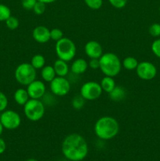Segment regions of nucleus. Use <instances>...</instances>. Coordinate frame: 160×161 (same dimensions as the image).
Masks as SVG:
<instances>
[{"instance_id": "obj_37", "label": "nucleus", "mask_w": 160, "mask_h": 161, "mask_svg": "<svg viewBox=\"0 0 160 161\" xmlns=\"http://www.w3.org/2000/svg\"><path fill=\"white\" fill-rule=\"evenodd\" d=\"M26 161H38V160H35V159H28V160H27Z\"/></svg>"}, {"instance_id": "obj_23", "label": "nucleus", "mask_w": 160, "mask_h": 161, "mask_svg": "<svg viewBox=\"0 0 160 161\" xmlns=\"http://www.w3.org/2000/svg\"><path fill=\"white\" fill-rule=\"evenodd\" d=\"M85 102H86V100L81 95H77L74 97L73 99H72V105L75 109L79 110L84 107Z\"/></svg>"}, {"instance_id": "obj_27", "label": "nucleus", "mask_w": 160, "mask_h": 161, "mask_svg": "<svg viewBox=\"0 0 160 161\" xmlns=\"http://www.w3.org/2000/svg\"><path fill=\"white\" fill-rule=\"evenodd\" d=\"M148 32L152 37H159L160 36V24L154 23L149 27Z\"/></svg>"}, {"instance_id": "obj_33", "label": "nucleus", "mask_w": 160, "mask_h": 161, "mask_svg": "<svg viewBox=\"0 0 160 161\" xmlns=\"http://www.w3.org/2000/svg\"><path fill=\"white\" fill-rule=\"evenodd\" d=\"M88 65H89L90 69H93V70L99 69H100V61H99V59H97V58H92V59L89 60Z\"/></svg>"}, {"instance_id": "obj_2", "label": "nucleus", "mask_w": 160, "mask_h": 161, "mask_svg": "<svg viewBox=\"0 0 160 161\" xmlns=\"http://www.w3.org/2000/svg\"><path fill=\"white\" fill-rule=\"evenodd\" d=\"M93 130L97 138L108 141L117 136L119 132V124L115 118L104 116L96 121Z\"/></svg>"}, {"instance_id": "obj_26", "label": "nucleus", "mask_w": 160, "mask_h": 161, "mask_svg": "<svg viewBox=\"0 0 160 161\" xmlns=\"http://www.w3.org/2000/svg\"><path fill=\"white\" fill-rule=\"evenodd\" d=\"M63 37H64V33L60 28H56L50 30V39H52V40L57 42Z\"/></svg>"}, {"instance_id": "obj_5", "label": "nucleus", "mask_w": 160, "mask_h": 161, "mask_svg": "<svg viewBox=\"0 0 160 161\" xmlns=\"http://www.w3.org/2000/svg\"><path fill=\"white\" fill-rule=\"evenodd\" d=\"M23 107L25 117L32 122L39 121L45 115V105L40 99L30 98Z\"/></svg>"}, {"instance_id": "obj_35", "label": "nucleus", "mask_w": 160, "mask_h": 161, "mask_svg": "<svg viewBox=\"0 0 160 161\" xmlns=\"http://www.w3.org/2000/svg\"><path fill=\"white\" fill-rule=\"evenodd\" d=\"M38 1L45 3V4L46 5V4H50V3H54V2H56V0H38Z\"/></svg>"}, {"instance_id": "obj_18", "label": "nucleus", "mask_w": 160, "mask_h": 161, "mask_svg": "<svg viewBox=\"0 0 160 161\" xmlns=\"http://www.w3.org/2000/svg\"><path fill=\"white\" fill-rule=\"evenodd\" d=\"M56 76L54 69L51 65H45L41 69V77L43 81L50 83Z\"/></svg>"}, {"instance_id": "obj_21", "label": "nucleus", "mask_w": 160, "mask_h": 161, "mask_svg": "<svg viewBox=\"0 0 160 161\" xmlns=\"http://www.w3.org/2000/svg\"><path fill=\"white\" fill-rule=\"evenodd\" d=\"M30 64L33 66V68L36 69V70H39L42 69L44 66L45 65V58L43 55L40 54V53H37V54L34 55L31 58V62Z\"/></svg>"}, {"instance_id": "obj_32", "label": "nucleus", "mask_w": 160, "mask_h": 161, "mask_svg": "<svg viewBox=\"0 0 160 161\" xmlns=\"http://www.w3.org/2000/svg\"><path fill=\"white\" fill-rule=\"evenodd\" d=\"M38 0H21V6L26 10H32Z\"/></svg>"}, {"instance_id": "obj_38", "label": "nucleus", "mask_w": 160, "mask_h": 161, "mask_svg": "<svg viewBox=\"0 0 160 161\" xmlns=\"http://www.w3.org/2000/svg\"><path fill=\"white\" fill-rule=\"evenodd\" d=\"M158 11H159V14H160V6H159V9H158Z\"/></svg>"}, {"instance_id": "obj_16", "label": "nucleus", "mask_w": 160, "mask_h": 161, "mask_svg": "<svg viewBox=\"0 0 160 161\" xmlns=\"http://www.w3.org/2000/svg\"><path fill=\"white\" fill-rule=\"evenodd\" d=\"M13 99L17 105L24 106L30 99V97L29 95H28L27 89L18 88L17 90H16V91L14 92L13 94Z\"/></svg>"}, {"instance_id": "obj_12", "label": "nucleus", "mask_w": 160, "mask_h": 161, "mask_svg": "<svg viewBox=\"0 0 160 161\" xmlns=\"http://www.w3.org/2000/svg\"><path fill=\"white\" fill-rule=\"evenodd\" d=\"M85 53L87 55L88 58L90 59L92 58H99L103 54V48L100 42L96 40H90L87 42L84 47Z\"/></svg>"}, {"instance_id": "obj_13", "label": "nucleus", "mask_w": 160, "mask_h": 161, "mask_svg": "<svg viewBox=\"0 0 160 161\" xmlns=\"http://www.w3.org/2000/svg\"><path fill=\"white\" fill-rule=\"evenodd\" d=\"M32 37L39 43H46L50 40V30L43 25L36 26L32 31Z\"/></svg>"}, {"instance_id": "obj_1", "label": "nucleus", "mask_w": 160, "mask_h": 161, "mask_svg": "<svg viewBox=\"0 0 160 161\" xmlns=\"http://www.w3.org/2000/svg\"><path fill=\"white\" fill-rule=\"evenodd\" d=\"M61 152L70 161H82L89 153L87 142L83 136L77 133L67 135L61 143Z\"/></svg>"}, {"instance_id": "obj_8", "label": "nucleus", "mask_w": 160, "mask_h": 161, "mask_svg": "<svg viewBox=\"0 0 160 161\" xmlns=\"http://www.w3.org/2000/svg\"><path fill=\"white\" fill-rule=\"evenodd\" d=\"M0 122L6 130H13L18 128L21 124V117L17 112L6 109L0 115Z\"/></svg>"}, {"instance_id": "obj_34", "label": "nucleus", "mask_w": 160, "mask_h": 161, "mask_svg": "<svg viewBox=\"0 0 160 161\" xmlns=\"http://www.w3.org/2000/svg\"><path fill=\"white\" fill-rule=\"evenodd\" d=\"M6 142L4 141V139L0 137V155L3 154V153L6 151Z\"/></svg>"}, {"instance_id": "obj_28", "label": "nucleus", "mask_w": 160, "mask_h": 161, "mask_svg": "<svg viewBox=\"0 0 160 161\" xmlns=\"http://www.w3.org/2000/svg\"><path fill=\"white\" fill-rule=\"evenodd\" d=\"M32 10L36 15H42V14H43L45 11V3L38 1L37 3H36V4L35 5Z\"/></svg>"}, {"instance_id": "obj_9", "label": "nucleus", "mask_w": 160, "mask_h": 161, "mask_svg": "<svg viewBox=\"0 0 160 161\" xmlns=\"http://www.w3.org/2000/svg\"><path fill=\"white\" fill-rule=\"evenodd\" d=\"M50 88L54 96L64 97L70 91L71 83L66 77L56 76L50 83Z\"/></svg>"}, {"instance_id": "obj_15", "label": "nucleus", "mask_w": 160, "mask_h": 161, "mask_svg": "<svg viewBox=\"0 0 160 161\" xmlns=\"http://www.w3.org/2000/svg\"><path fill=\"white\" fill-rule=\"evenodd\" d=\"M53 67L56 72V76L66 77L68 75L69 71H70V67L67 61H63L59 58L54 61Z\"/></svg>"}, {"instance_id": "obj_20", "label": "nucleus", "mask_w": 160, "mask_h": 161, "mask_svg": "<svg viewBox=\"0 0 160 161\" xmlns=\"http://www.w3.org/2000/svg\"><path fill=\"white\" fill-rule=\"evenodd\" d=\"M138 64H139V62H138L137 59L135 58L134 57L131 56L126 57V58H124L123 61H122V67L128 71L136 70Z\"/></svg>"}, {"instance_id": "obj_7", "label": "nucleus", "mask_w": 160, "mask_h": 161, "mask_svg": "<svg viewBox=\"0 0 160 161\" xmlns=\"http://www.w3.org/2000/svg\"><path fill=\"white\" fill-rule=\"evenodd\" d=\"M103 93L100 84L96 81H88L83 83L80 88V95L86 101H95Z\"/></svg>"}, {"instance_id": "obj_29", "label": "nucleus", "mask_w": 160, "mask_h": 161, "mask_svg": "<svg viewBox=\"0 0 160 161\" xmlns=\"http://www.w3.org/2000/svg\"><path fill=\"white\" fill-rule=\"evenodd\" d=\"M151 48H152V51L154 53V55L160 59V39L154 40Z\"/></svg>"}, {"instance_id": "obj_10", "label": "nucleus", "mask_w": 160, "mask_h": 161, "mask_svg": "<svg viewBox=\"0 0 160 161\" xmlns=\"http://www.w3.org/2000/svg\"><path fill=\"white\" fill-rule=\"evenodd\" d=\"M137 76L142 80H152L156 76L157 69L155 64L149 61L139 62L136 69Z\"/></svg>"}, {"instance_id": "obj_22", "label": "nucleus", "mask_w": 160, "mask_h": 161, "mask_svg": "<svg viewBox=\"0 0 160 161\" xmlns=\"http://www.w3.org/2000/svg\"><path fill=\"white\" fill-rule=\"evenodd\" d=\"M10 16V9L6 5L0 3V21H6Z\"/></svg>"}, {"instance_id": "obj_24", "label": "nucleus", "mask_w": 160, "mask_h": 161, "mask_svg": "<svg viewBox=\"0 0 160 161\" xmlns=\"http://www.w3.org/2000/svg\"><path fill=\"white\" fill-rule=\"evenodd\" d=\"M6 25L9 30H16L19 27V25H20V22H19V20L17 19V17H14V16L11 15L7 20H6Z\"/></svg>"}, {"instance_id": "obj_14", "label": "nucleus", "mask_w": 160, "mask_h": 161, "mask_svg": "<svg viewBox=\"0 0 160 161\" xmlns=\"http://www.w3.org/2000/svg\"><path fill=\"white\" fill-rule=\"evenodd\" d=\"M88 68H89L88 62L84 58H78L72 63L70 70L75 75H81L86 72Z\"/></svg>"}, {"instance_id": "obj_3", "label": "nucleus", "mask_w": 160, "mask_h": 161, "mask_svg": "<svg viewBox=\"0 0 160 161\" xmlns=\"http://www.w3.org/2000/svg\"><path fill=\"white\" fill-rule=\"evenodd\" d=\"M100 70L107 76L115 77L120 73L122 69V61L115 53L108 52L102 54L99 58Z\"/></svg>"}, {"instance_id": "obj_36", "label": "nucleus", "mask_w": 160, "mask_h": 161, "mask_svg": "<svg viewBox=\"0 0 160 161\" xmlns=\"http://www.w3.org/2000/svg\"><path fill=\"white\" fill-rule=\"evenodd\" d=\"M3 130H4V127H3V124H2V123L0 122V137H1L2 134H3Z\"/></svg>"}, {"instance_id": "obj_4", "label": "nucleus", "mask_w": 160, "mask_h": 161, "mask_svg": "<svg viewBox=\"0 0 160 161\" xmlns=\"http://www.w3.org/2000/svg\"><path fill=\"white\" fill-rule=\"evenodd\" d=\"M76 50L75 42L67 37H63L55 44V52L57 58L67 62L72 61L75 58Z\"/></svg>"}, {"instance_id": "obj_30", "label": "nucleus", "mask_w": 160, "mask_h": 161, "mask_svg": "<svg viewBox=\"0 0 160 161\" xmlns=\"http://www.w3.org/2000/svg\"><path fill=\"white\" fill-rule=\"evenodd\" d=\"M8 103H9V101L6 95L3 92L0 91V113H3L6 109Z\"/></svg>"}, {"instance_id": "obj_11", "label": "nucleus", "mask_w": 160, "mask_h": 161, "mask_svg": "<svg viewBox=\"0 0 160 161\" xmlns=\"http://www.w3.org/2000/svg\"><path fill=\"white\" fill-rule=\"evenodd\" d=\"M27 91L30 98L41 100L46 93V86L43 81L35 80L27 86Z\"/></svg>"}, {"instance_id": "obj_6", "label": "nucleus", "mask_w": 160, "mask_h": 161, "mask_svg": "<svg viewBox=\"0 0 160 161\" xmlns=\"http://www.w3.org/2000/svg\"><path fill=\"white\" fill-rule=\"evenodd\" d=\"M36 69L30 63L24 62L19 64L14 72L15 80L22 86H28L36 80Z\"/></svg>"}, {"instance_id": "obj_25", "label": "nucleus", "mask_w": 160, "mask_h": 161, "mask_svg": "<svg viewBox=\"0 0 160 161\" xmlns=\"http://www.w3.org/2000/svg\"><path fill=\"white\" fill-rule=\"evenodd\" d=\"M85 4L91 9L97 10L103 6V0H84Z\"/></svg>"}, {"instance_id": "obj_19", "label": "nucleus", "mask_w": 160, "mask_h": 161, "mask_svg": "<svg viewBox=\"0 0 160 161\" xmlns=\"http://www.w3.org/2000/svg\"><path fill=\"white\" fill-rule=\"evenodd\" d=\"M100 84L103 91H104L105 93H108V94H109L116 86V83L114 80V77L107 76V75H104V77L102 78Z\"/></svg>"}, {"instance_id": "obj_31", "label": "nucleus", "mask_w": 160, "mask_h": 161, "mask_svg": "<svg viewBox=\"0 0 160 161\" xmlns=\"http://www.w3.org/2000/svg\"><path fill=\"white\" fill-rule=\"evenodd\" d=\"M110 4L116 9H122L127 4L128 0H108Z\"/></svg>"}, {"instance_id": "obj_17", "label": "nucleus", "mask_w": 160, "mask_h": 161, "mask_svg": "<svg viewBox=\"0 0 160 161\" xmlns=\"http://www.w3.org/2000/svg\"><path fill=\"white\" fill-rule=\"evenodd\" d=\"M110 99L113 102H121L126 97V91L125 88L121 86H116L111 92L108 94Z\"/></svg>"}]
</instances>
